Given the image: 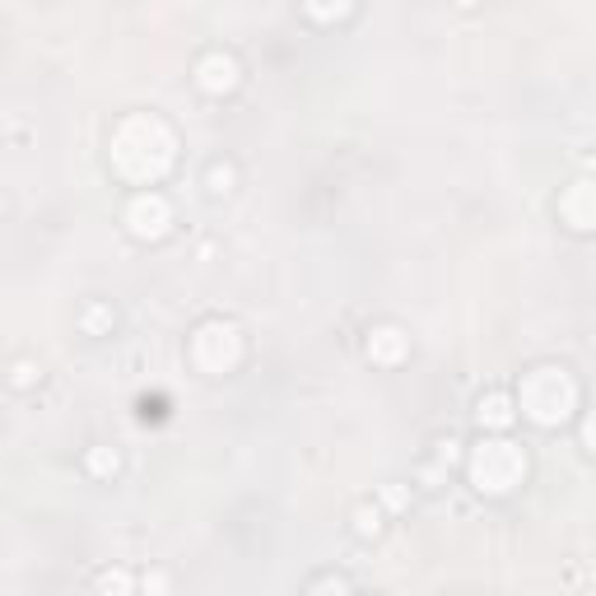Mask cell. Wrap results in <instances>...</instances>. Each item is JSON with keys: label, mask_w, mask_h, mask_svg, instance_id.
Listing matches in <instances>:
<instances>
[{"label": "cell", "mask_w": 596, "mask_h": 596, "mask_svg": "<svg viewBox=\"0 0 596 596\" xmlns=\"http://www.w3.org/2000/svg\"><path fill=\"white\" fill-rule=\"evenodd\" d=\"M108 159H113V173L121 182L155 187L168 178V168L178 163V131L155 113H131L113 126Z\"/></svg>", "instance_id": "1"}, {"label": "cell", "mask_w": 596, "mask_h": 596, "mask_svg": "<svg viewBox=\"0 0 596 596\" xmlns=\"http://www.w3.org/2000/svg\"><path fill=\"white\" fill-rule=\"evenodd\" d=\"M578 377H573L568 369L560 364H541V369H531L522 377V387H518V415L531 419L536 429H560V424L578 411Z\"/></svg>", "instance_id": "2"}, {"label": "cell", "mask_w": 596, "mask_h": 596, "mask_svg": "<svg viewBox=\"0 0 596 596\" xmlns=\"http://www.w3.org/2000/svg\"><path fill=\"white\" fill-rule=\"evenodd\" d=\"M466 471H471V485L480 489V494L503 499V494H513V489L526 480V453L513 438H503V434L489 438L485 434L471 447V457H466Z\"/></svg>", "instance_id": "3"}, {"label": "cell", "mask_w": 596, "mask_h": 596, "mask_svg": "<svg viewBox=\"0 0 596 596\" xmlns=\"http://www.w3.org/2000/svg\"><path fill=\"white\" fill-rule=\"evenodd\" d=\"M191 364H196L205 377H224L243 364V331L224 322V317H210L191 331Z\"/></svg>", "instance_id": "4"}, {"label": "cell", "mask_w": 596, "mask_h": 596, "mask_svg": "<svg viewBox=\"0 0 596 596\" xmlns=\"http://www.w3.org/2000/svg\"><path fill=\"white\" fill-rule=\"evenodd\" d=\"M126 228H131V238L140 243H159L173 233V205H168L163 191H140V196H131V205H126Z\"/></svg>", "instance_id": "5"}, {"label": "cell", "mask_w": 596, "mask_h": 596, "mask_svg": "<svg viewBox=\"0 0 596 596\" xmlns=\"http://www.w3.org/2000/svg\"><path fill=\"white\" fill-rule=\"evenodd\" d=\"M196 84L205 94H215V98H224V94H233L243 84V66H238V56H228V52H205L201 61H196Z\"/></svg>", "instance_id": "6"}, {"label": "cell", "mask_w": 596, "mask_h": 596, "mask_svg": "<svg viewBox=\"0 0 596 596\" xmlns=\"http://www.w3.org/2000/svg\"><path fill=\"white\" fill-rule=\"evenodd\" d=\"M364 354L373 359L377 369H396L401 359L411 354V336L401 331V327H392V322H387V327H373L369 340H364Z\"/></svg>", "instance_id": "7"}, {"label": "cell", "mask_w": 596, "mask_h": 596, "mask_svg": "<svg viewBox=\"0 0 596 596\" xmlns=\"http://www.w3.org/2000/svg\"><path fill=\"white\" fill-rule=\"evenodd\" d=\"M476 424L485 434H508L518 424V401L513 392H485L476 401Z\"/></svg>", "instance_id": "8"}, {"label": "cell", "mask_w": 596, "mask_h": 596, "mask_svg": "<svg viewBox=\"0 0 596 596\" xmlns=\"http://www.w3.org/2000/svg\"><path fill=\"white\" fill-rule=\"evenodd\" d=\"M560 215H564V224L568 228H578V233H587L592 228V178H578L573 182L564 196H560Z\"/></svg>", "instance_id": "9"}, {"label": "cell", "mask_w": 596, "mask_h": 596, "mask_svg": "<svg viewBox=\"0 0 596 596\" xmlns=\"http://www.w3.org/2000/svg\"><path fill=\"white\" fill-rule=\"evenodd\" d=\"M84 471H89L94 480H113L121 471L117 447H89V453H84Z\"/></svg>", "instance_id": "10"}, {"label": "cell", "mask_w": 596, "mask_h": 596, "mask_svg": "<svg viewBox=\"0 0 596 596\" xmlns=\"http://www.w3.org/2000/svg\"><path fill=\"white\" fill-rule=\"evenodd\" d=\"M304 6L308 19H317V24H340L350 10H354V0H298Z\"/></svg>", "instance_id": "11"}, {"label": "cell", "mask_w": 596, "mask_h": 596, "mask_svg": "<svg viewBox=\"0 0 596 596\" xmlns=\"http://www.w3.org/2000/svg\"><path fill=\"white\" fill-rule=\"evenodd\" d=\"M354 531H359L364 541L382 536V508H377V503H359V508H354Z\"/></svg>", "instance_id": "12"}, {"label": "cell", "mask_w": 596, "mask_h": 596, "mask_svg": "<svg viewBox=\"0 0 596 596\" xmlns=\"http://www.w3.org/2000/svg\"><path fill=\"white\" fill-rule=\"evenodd\" d=\"M233 182H238L233 163H210V173H205V191H210V196H224V191H233Z\"/></svg>", "instance_id": "13"}, {"label": "cell", "mask_w": 596, "mask_h": 596, "mask_svg": "<svg viewBox=\"0 0 596 596\" xmlns=\"http://www.w3.org/2000/svg\"><path fill=\"white\" fill-rule=\"evenodd\" d=\"M382 508H387V513H406L411 508V489L406 485H382Z\"/></svg>", "instance_id": "14"}, {"label": "cell", "mask_w": 596, "mask_h": 596, "mask_svg": "<svg viewBox=\"0 0 596 596\" xmlns=\"http://www.w3.org/2000/svg\"><path fill=\"white\" fill-rule=\"evenodd\" d=\"M117 317H113V308H103V304H94L89 312H84V331L89 336H103V327H113Z\"/></svg>", "instance_id": "15"}, {"label": "cell", "mask_w": 596, "mask_h": 596, "mask_svg": "<svg viewBox=\"0 0 596 596\" xmlns=\"http://www.w3.org/2000/svg\"><path fill=\"white\" fill-rule=\"evenodd\" d=\"M131 587H136V578H131L126 568H108V573L98 578V592H131Z\"/></svg>", "instance_id": "16"}, {"label": "cell", "mask_w": 596, "mask_h": 596, "mask_svg": "<svg viewBox=\"0 0 596 596\" xmlns=\"http://www.w3.org/2000/svg\"><path fill=\"white\" fill-rule=\"evenodd\" d=\"M38 377H42V369L33 364V359H19V364L10 369V382H14V387H33Z\"/></svg>", "instance_id": "17"}, {"label": "cell", "mask_w": 596, "mask_h": 596, "mask_svg": "<svg viewBox=\"0 0 596 596\" xmlns=\"http://www.w3.org/2000/svg\"><path fill=\"white\" fill-rule=\"evenodd\" d=\"M434 447H438V453H434V461L443 466V471H447V466H453V461L461 457V443H457V438H438Z\"/></svg>", "instance_id": "18"}, {"label": "cell", "mask_w": 596, "mask_h": 596, "mask_svg": "<svg viewBox=\"0 0 596 596\" xmlns=\"http://www.w3.org/2000/svg\"><path fill=\"white\" fill-rule=\"evenodd\" d=\"M354 583L350 578H317V583H308V592H350Z\"/></svg>", "instance_id": "19"}, {"label": "cell", "mask_w": 596, "mask_h": 596, "mask_svg": "<svg viewBox=\"0 0 596 596\" xmlns=\"http://www.w3.org/2000/svg\"><path fill=\"white\" fill-rule=\"evenodd\" d=\"M145 592H168V573H145Z\"/></svg>", "instance_id": "20"}, {"label": "cell", "mask_w": 596, "mask_h": 596, "mask_svg": "<svg viewBox=\"0 0 596 596\" xmlns=\"http://www.w3.org/2000/svg\"><path fill=\"white\" fill-rule=\"evenodd\" d=\"M457 6H461V10H476V6H480V0H457Z\"/></svg>", "instance_id": "21"}, {"label": "cell", "mask_w": 596, "mask_h": 596, "mask_svg": "<svg viewBox=\"0 0 596 596\" xmlns=\"http://www.w3.org/2000/svg\"><path fill=\"white\" fill-rule=\"evenodd\" d=\"M0 210H6V201H0Z\"/></svg>", "instance_id": "22"}]
</instances>
